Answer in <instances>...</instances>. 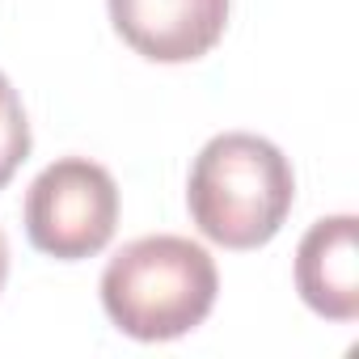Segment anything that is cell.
<instances>
[{
  "instance_id": "obj_6",
  "label": "cell",
  "mask_w": 359,
  "mask_h": 359,
  "mask_svg": "<svg viewBox=\"0 0 359 359\" xmlns=\"http://www.w3.org/2000/svg\"><path fill=\"white\" fill-rule=\"evenodd\" d=\"M34 135H30V118L26 106L13 89V81L0 72V187L13 182V173L22 169V161L30 156Z\"/></svg>"
},
{
  "instance_id": "obj_3",
  "label": "cell",
  "mask_w": 359,
  "mask_h": 359,
  "mask_svg": "<svg viewBox=\"0 0 359 359\" xmlns=\"http://www.w3.org/2000/svg\"><path fill=\"white\" fill-rule=\"evenodd\" d=\"M22 220L39 254L55 262L93 258L118 229V182L89 156H60L30 182Z\"/></svg>"
},
{
  "instance_id": "obj_1",
  "label": "cell",
  "mask_w": 359,
  "mask_h": 359,
  "mask_svg": "<svg viewBox=\"0 0 359 359\" xmlns=\"http://www.w3.org/2000/svg\"><path fill=\"white\" fill-rule=\"evenodd\" d=\"M296 203V173L279 144L254 131L212 135L187 177L195 229L224 250H258L279 237Z\"/></svg>"
},
{
  "instance_id": "obj_2",
  "label": "cell",
  "mask_w": 359,
  "mask_h": 359,
  "mask_svg": "<svg viewBox=\"0 0 359 359\" xmlns=\"http://www.w3.org/2000/svg\"><path fill=\"white\" fill-rule=\"evenodd\" d=\"M220 296L216 258L191 237H135L102 271V309L135 342H173L199 330Z\"/></svg>"
},
{
  "instance_id": "obj_5",
  "label": "cell",
  "mask_w": 359,
  "mask_h": 359,
  "mask_svg": "<svg viewBox=\"0 0 359 359\" xmlns=\"http://www.w3.org/2000/svg\"><path fill=\"white\" fill-rule=\"evenodd\" d=\"M296 292L325 321L359 317V220L325 216L296 250Z\"/></svg>"
},
{
  "instance_id": "obj_7",
  "label": "cell",
  "mask_w": 359,
  "mask_h": 359,
  "mask_svg": "<svg viewBox=\"0 0 359 359\" xmlns=\"http://www.w3.org/2000/svg\"><path fill=\"white\" fill-rule=\"evenodd\" d=\"M5 283H9V237L0 233V292H5Z\"/></svg>"
},
{
  "instance_id": "obj_4",
  "label": "cell",
  "mask_w": 359,
  "mask_h": 359,
  "mask_svg": "<svg viewBox=\"0 0 359 359\" xmlns=\"http://www.w3.org/2000/svg\"><path fill=\"white\" fill-rule=\"evenodd\" d=\"M114 34L152 64H195L229 30V0H106Z\"/></svg>"
}]
</instances>
